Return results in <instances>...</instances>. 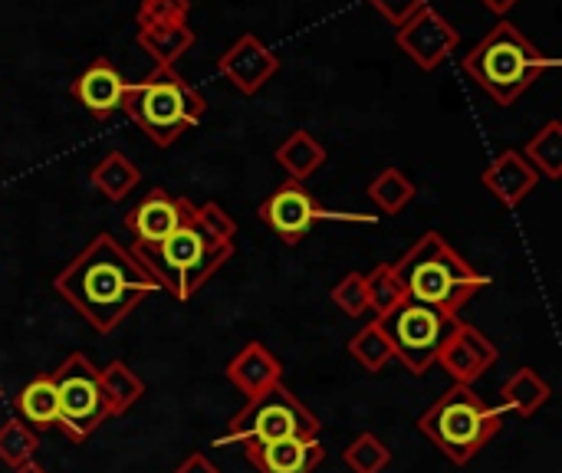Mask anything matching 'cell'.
I'll use <instances>...</instances> for the list:
<instances>
[{
	"label": "cell",
	"mask_w": 562,
	"mask_h": 473,
	"mask_svg": "<svg viewBox=\"0 0 562 473\" xmlns=\"http://www.w3.org/2000/svg\"><path fill=\"white\" fill-rule=\"evenodd\" d=\"M517 3H520V0H484V7H487V10H494L497 16L510 13V10H514Z\"/></svg>",
	"instance_id": "obj_35"
},
{
	"label": "cell",
	"mask_w": 562,
	"mask_h": 473,
	"mask_svg": "<svg viewBox=\"0 0 562 473\" xmlns=\"http://www.w3.org/2000/svg\"><path fill=\"white\" fill-rule=\"evenodd\" d=\"M13 473H46V471H43L40 464H33V461H30V464H23V468H16V471H13Z\"/></svg>",
	"instance_id": "obj_36"
},
{
	"label": "cell",
	"mask_w": 562,
	"mask_h": 473,
	"mask_svg": "<svg viewBox=\"0 0 562 473\" xmlns=\"http://www.w3.org/2000/svg\"><path fill=\"white\" fill-rule=\"evenodd\" d=\"M418 188L415 181L398 171V168H385L372 184H369V201L382 211V214H402L412 201H415Z\"/></svg>",
	"instance_id": "obj_25"
},
{
	"label": "cell",
	"mask_w": 562,
	"mask_h": 473,
	"mask_svg": "<svg viewBox=\"0 0 562 473\" xmlns=\"http://www.w3.org/2000/svg\"><path fill=\"white\" fill-rule=\"evenodd\" d=\"M49 375H53L56 405H59L53 428H59L72 444L89 441L102 428V421H109V408H105L99 369L89 362V356L72 352Z\"/></svg>",
	"instance_id": "obj_8"
},
{
	"label": "cell",
	"mask_w": 562,
	"mask_h": 473,
	"mask_svg": "<svg viewBox=\"0 0 562 473\" xmlns=\"http://www.w3.org/2000/svg\"><path fill=\"white\" fill-rule=\"evenodd\" d=\"M557 59L543 56L510 20H501L468 56L464 72L497 102L514 105Z\"/></svg>",
	"instance_id": "obj_4"
},
{
	"label": "cell",
	"mask_w": 562,
	"mask_h": 473,
	"mask_svg": "<svg viewBox=\"0 0 562 473\" xmlns=\"http://www.w3.org/2000/svg\"><path fill=\"white\" fill-rule=\"evenodd\" d=\"M16 415L26 428H33L36 435L40 431H49L56 425V385H53V375H36L33 382L23 385V392L16 395Z\"/></svg>",
	"instance_id": "obj_22"
},
{
	"label": "cell",
	"mask_w": 562,
	"mask_h": 473,
	"mask_svg": "<svg viewBox=\"0 0 562 473\" xmlns=\"http://www.w3.org/2000/svg\"><path fill=\"white\" fill-rule=\"evenodd\" d=\"M191 211H194V204L188 198H171L168 191L151 188L142 198V204L135 211H128L125 230L132 234L135 244H158V240L171 237L188 221Z\"/></svg>",
	"instance_id": "obj_14"
},
{
	"label": "cell",
	"mask_w": 562,
	"mask_h": 473,
	"mask_svg": "<svg viewBox=\"0 0 562 473\" xmlns=\"http://www.w3.org/2000/svg\"><path fill=\"white\" fill-rule=\"evenodd\" d=\"M53 290L99 333H115L135 306L161 293L151 273L112 234H99L53 280Z\"/></svg>",
	"instance_id": "obj_1"
},
{
	"label": "cell",
	"mask_w": 562,
	"mask_h": 473,
	"mask_svg": "<svg viewBox=\"0 0 562 473\" xmlns=\"http://www.w3.org/2000/svg\"><path fill=\"white\" fill-rule=\"evenodd\" d=\"M366 290H369V309L375 313V319L392 313L405 300V286L395 277L392 263H379L372 273H366Z\"/></svg>",
	"instance_id": "obj_29"
},
{
	"label": "cell",
	"mask_w": 562,
	"mask_h": 473,
	"mask_svg": "<svg viewBox=\"0 0 562 473\" xmlns=\"http://www.w3.org/2000/svg\"><path fill=\"white\" fill-rule=\"evenodd\" d=\"M497 359H501L497 346L481 329L454 319L441 349H438L435 365L445 369L454 385H474L484 372H491L497 365Z\"/></svg>",
	"instance_id": "obj_11"
},
{
	"label": "cell",
	"mask_w": 562,
	"mask_h": 473,
	"mask_svg": "<svg viewBox=\"0 0 562 473\" xmlns=\"http://www.w3.org/2000/svg\"><path fill=\"white\" fill-rule=\"evenodd\" d=\"M392 267L408 300L425 303L448 319H458V313L491 283V277L477 273L438 230L418 237Z\"/></svg>",
	"instance_id": "obj_3"
},
{
	"label": "cell",
	"mask_w": 562,
	"mask_h": 473,
	"mask_svg": "<svg viewBox=\"0 0 562 473\" xmlns=\"http://www.w3.org/2000/svg\"><path fill=\"white\" fill-rule=\"evenodd\" d=\"M191 0H142L138 3V26H155V23H188Z\"/></svg>",
	"instance_id": "obj_32"
},
{
	"label": "cell",
	"mask_w": 562,
	"mask_h": 473,
	"mask_svg": "<svg viewBox=\"0 0 562 473\" xmlns=\"http://www.w3.org/2000/svg\"><path fill=\"white\" fill-rule=\"evenodd\" d=\"M36 448H40V435H36L33 428H26L20 418L0 425V461H3L10 471L30 464V461L36 458Z\"/></svg>",
	"instance_id": "obj_28"
},
{
	"label": "cell",
	"mask_w": 562,
	"mask_h": 473,
	"mask_svg": "<svg viewBox=\"0 0 562 473\" xmlns=\"http://www.w3.org/2000/svg\"><path fill=\"white\" fill-rule=\"evenodd\" d=\"M217 69L244 92L254 95L260 92L277 72H280V56L254 33H244L240 40H234V46H227L217 59Z\"/></svg>",
	"instance_id": "obj_13"
},
{
	"label": "cell",
	"mask_w": 562,
	"mask_h": 473,
	"mask_svg": "<svg viewBox=\"0 0 562 473\" xmlns=\"http://www.w3.org/2000/svg\"><path fill=\"white\" fill-rule=\"evenodd\" d=\"M504 428V412L474 385H451L422 418L418 431L454 464L474 461Z\"/></svg>",
	"instance_id": "obj_6"
},
{
	"label": "cell",
	"mask_w": 562,
	"mask_h": 473,
	"mask_svg": "<svg viewBox=\"0 0 562 473\" xmlns=\"http://www.w3.org/2000/svg\"><path fill=\"white\" fill-rule=\"evenodd\" d=\"M342 461L352 473H382L392 464V451L382 438L366 431L342 451Z\"/></svg>",
	"instance_id": "obj_30"
},
{
	"label": "cell",
	"mask_w": 562,
	"mask_h": 473,
	"mask_svg": "<svg viewBox=\"0 0 562 473\" xmlns=\"http://www.w3.org/2000/svg\"><path fill=\"white\" fill-rule=\"evenodd\" d=\"M349 356L366 369V372H382L395 356H392V346L385 339V333L379 329V323H369L362 326L352 339H349Z\"/></svg>",
	"instance_id": "obj_27"
},
{
	"label": "cell",
	"mask_w": 562,
	"mask_h": 473,
	"mask_svg": "<svg viewBox=\"0 0 562 473\" xmlns=\"http://www.w3.org/2000/svg\"><path fill=\"white\" fill-rule=\"evenodd\" d=\"M135 40L158 66H175L194 46V30L188 23H155V26H138Z\"/></svg>",
	"instance_id": "obj_21"
},
{
	"label": "cell",
	"mask_w": 562,
	"mask_h": 473,
	"mask_svg": "<svg viewBox=\"0 0 562 473\" xmlns=\"http://www.w3.org/2000/svg\"><path fill=\"white\" fill-rule=\"evenodd\" d=\"M550 385L543 375L533 369H517L504 385H501V412H510L517 418H533L537 412L547 408L550 402Z\"/></svg>",
	"instance_id": "obj_19"
},
{
	"label": "cell",
	"mask_w": 562,
	"mask_h": 473,
	"mask_svg": "<svg viewBox=\"0 0 562 473\" xmlns=\"http://www.w3.org/2000/svg\"><path fill=\"white\" fill-rule=\"evenodd\" d=\"M122 112L161 148L175 145L207 112V99L175 69L155 66L142 82H128Z\"/></svg>",
	"instance_id": "obj_5"
},
{
	"label": "cell",
	"mask_w": 562,
	"mask_h": 473,
	"mask_svg": "<svg viewBox=\"0 0 562 473\" xmlns=\"http://www.w3.org/2000/svg\"><path fill=\"white\" fill-rule=\"evenodd\" d=\"M99 382H102V395H105L109 418L125 415V412H128L132 405H138L142 395H145V382H142L122 359H112L105 369H99Z\"/></svg>",
	"instance_id": "obj_23"
},
{
	"label": "cell",
	"mask_w": 562,
	"mask_h": 473,
	"mask_svg": "<svg viewBox=\"0 0 562 473\" xmlns=\"http://www.w3.org/2000/svg\"><path fill=\"white\" fill-rule=\"evenodd\" d=\"M333 303H336L346 316H352V319L366 316V313H369L366 273H346V277L336 283V290H333Z\"/></svg>",
	"instance_id": "obj_31"
},
{
	"label": "cell",
	"mask_w": 562,
	"mask_h": 473,
	"mask_svg": "<svg viewBox=\"0 0 562 473\" xmlns=\"http://www.w3.org/2000/svg\"><path fill=\"white\" fill-rule=\"evenodd\" d=\"M369 7H375L392 26H402V23H408L418 10L431 7V0H369Z\"/></svg>",
	"instance_id": "obj_33"
},
{
	"label": "cell",
	"mask_w": 562,
	"mask_h": 473,
	"mask_svg": "<svg viewBox=\"0 0 562 473\" xmlns=\"http://www.w3.org/2000/svg\"><path fill=\"white\" fill-rule=\"evenodd\" d=\"M247 461L260 473H313L326 461V448L319 438H290L277 444H250L244 448Z\"/></svg>",
	"instance_id": "obj_16"
},
{
	"label": "cell",
	"mask_w": 562,
	"mask_h": 473,
	"mask_svg": "<svg viewBox=\"0 0 562 473\" xmlns=\"http://www.w3.org/2000/svg\"><path fill=\"white\" fill-rule=\"evenodd\" d=\"M395 43L405 56H412L422 69H438L461 43L458 26H451L435 7L418 10L408 23L398 26Z\"/></svg>",
	"instance_id": "obj_12"
},
{
	"label": "cell",
	"mask_w": 562,
	"mask_h": 473,
	"mask_svg": "<svg viewBox=\"0 0 562 473\" xmlns=\"http://www.w3.org/2000/svg\"><path fill=\"white\" fill-rule=\"evenodd\" d=\"M89 181L99 188L102 198L109 201H125L138 184H142V171L132 165V158H125L122 151H109L92 171H89Z\"/></svg>",
	"instance_id": "obj_24"
},
{
	"label": "cell",
	"mask_w": 562,
	"mask_h": 473,
	"mask_svg": "<svg viewBox=\"0 0 562 473\" xmlns=\"http://www.w3.org/2000/svg\"><path fill=\"white\" fill-rule=\"evenodd\" d=\"M319 431H323L319 418L280 382L263 395L250 398L231 418L224 441L250 448V444H277L290 438H319Z\"/></svg>",
	"instance_id": "obj_7"
},
{
	"label": "cell",
	"mask_w": 562,
	"mask_h": 473,
	"mask_svg": "<svg viewBox=\"0 0 562 473\" xmlns=\"http://www.w3.org/2000/svg\"><path fill=\"white\" fill-rule=\"evenodd\" d=\"M227 382L250 402L263 395L267 388L283 382V362L263 346V342H247L224 369Z\"/></svg>",
	"instance_id": "obj_17"
},
{
	"label": "cell",
	"mask_w": 562,
	"mask_h": 473,
	"mask_svg": "<svg viewBox=\"0 0 562 473\" xmlns=\"http://www.w3.org/2000/svg\"><path fill=\"white\" fill-rule=\"evenodd\" d=\"M175 473H221V468L211 464L204 454H188V458L175 468Z\"/></svg>",
	"instance_id": "obj_34"
},
{
	"label": "cell",
	"mask_w": 562,
	"mask_h": 473,
	"mask_svg": "<svg viewBox=\"0 0 562 473\" xmlns=\"http://www.w3.org/2000/svg\"><path fill=\"white\" fill-rule=\"evenodd\" d=\"M260 221L283 240V244H300L310 237V230L319 221H352V224H372L375 214H339V211H326L303 184L290 181L280 184L263 204H260Z\"/></svg>",
	"instance_id": "obj_10"
},
{
	"label": "cell",
	"mask_w": 562,
	"mask_h": 473,
	"mask_svg": "<svg viewBox=\"0 0 562 473\" xmlns=\"http://www.w3.org/2000/svg\"><path fill=\"white\" fill-rule=\"evenodd\" d=\"M524 158L537 168V174H547L557 181L562 174V122H547L524 148Z\"/></svg>",
	"instance_id": "obj_26"
},
{
	"label": "cell",
	"mask_w": 562,
	"mask_h": 473,
	"mask_svg": "<svg viewBox=\"0 0 562 473\" xmlns=\"http://www.w3.org/2000/svg\"><path fill=\"white\" fill-rule=\"evenodd\" d=\"M237 221L217 204H198L188 221L158 244H135L132 257L151 273L161 293L175 300H191L231 257H234Z\"/></svg>",
	"instance_id": "obj_2"
},
{
	"label": "cell",
	"mask_w": 562,
	"mask_h": 473,
	"mask_svg": "<svg viewBox=\"0 0 562 473\" xmlns=\"http://www.w3.org/2000/svg\"><path fill=\"white\" fill-rule=\"evenodd\" d=\"M375 323L385 333V339L392 346V356L412 375H425L435 365L438 349H441V342H445V336H448L454 319H448L438 309L405 296L392 313L379 316Z\"/></svg>",
	"instance_id": "obj_9"
},
{
	"label": "cell",
	"mask_w": 562,
	"mask_h": 473,
	"mask_svg": "<svg viewBox=\"0 0 562 473\" xmlns=\"http://www.w3.org/2000/svg\"><path fill=\"white\" fill-rule=\"evenodd\" d=\"M481 184H484L501 204L520 207L524 198L540 184V174H537V168L524 158V151H514V148H510V151L497 155V158L484 168Z\"/></svg>",
	"instance_id": "obj_18"
},
{
	"label": "cell",
	"mask_w": 562,
	"mask_h": 473,
	"mask_svg": "<svg viewBox=\"0 0 562 473\" xmlns=\"http://www.w3.org/2000/svg\"><path fill=\"white\" fill-rule=\"evenodd\" d=\"M128 79L105 59H92L89 69L79 72V79H72V99L99 122H105L109 115H115L122 109V95H125Z\"/></svg>",
	"instance_id": "obj_15"
},
{
	"label": "cell",
	"mask_w": 562,
	"mask_h": 473,
	"mask_svg": "<svg viewBox=\"0 0 562 473\" xmlns=\"http://www.w3.org/2000/svg\"><path fill=\"white\" fill-rule=\"evenodd\" d=\"M326 161V148L316 142L313 132L296 128L290 132L280 145H277V165L290 174V181L303 184L306 178H313Z\"/></svg>",
	"instance_id": "obj_20"
}]
</instances>
